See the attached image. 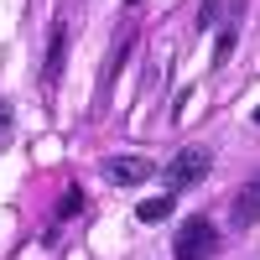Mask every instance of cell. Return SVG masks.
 Returning <instances> with one entry per match:
<instances>
[{
	"instance_id": "obj_5",
	"label": "cell",
	"mask_w": 260,
	"mask_h": 260,
	"mask_svg": "<svg viewBox=\"0 0 260 260\" xmlns=\"http://www.w3.org/2000/svg\"><path fill=\"white\" fill-rule=\"evenodd\" d=\"M62 62H68V26H52V42H47V68H42V83H57V73H62Z\"/></svg>"
},
{
	"instance_id": "obj_6",
	"label": "cell",
	"mask_w": 260,
	"mask_h": 260,
	"mask_svg": "<svg viewBox=\"0 0 260 260\" xmlns=\"http://www.w3.org/2000/svg\"><path fill=\"white\" fill-rule=\"evenodd\" d=\"M136 219H141V224H161V219H172V192H167V198H146V203L136 208Z\"/></svg>"
},
{
	"instance_id": "obj_7",
	"label": "cell",
	"mask_w": 260,
	"mask_h": 260,
	"mask_svg": "<svg viewBox=\"0 0 260 260\" xmlns=\"http://www.w3.org/2000/svg\"><path fill=\"white\" fill-rule=\"evenodd\" d=\"M234 42H240L234 26H224V31H219V47H213V62H229V57H234Z\"/></svg>"
},
{
	"instance_id": "obj_3",
	"label": "cell",
	"mask_w": 260,
	"mask_h": 260,
	"mask_svg": "<svg viewBox=\"0 0 260 260\" xmlns=\"http://www.w3.org/2000/svg\"><path fill=\"white\" fill-rule=\"evenodd\" d=\"M260 219V177H250L240 192H234V203H229V224L234 229H250Z\"/></svg>"
},
{
	"instance_id": "obj_4",
	"label": "cell",
	"mask_w": 260,
	"mask_h": 260,
	"mask_svg": "<svg viewBox=\"0 0 260 260\" xmlns=\"http://www.w3.org/2000/svg\"><path fill=\"white\" fill-rule=\"evenodd\" d=\"M104 167H110V177H115V182H125V187H136V182H146L151 172H156L146 156H110Z\"/></svg>"
},
{
	"instance_id": "obj_11",
	"label": "cell",
	"mask_w": 260,
	"mask_h": 260,
	"mask_svg": "<svg viewBox=\"0 0 260 260\" xmlns=\"http://www.w3.org/2000/svg\"><path fill=\"white\" fill-rule=\"evenodd\" d=\"M255 120H260V110H255Z\"/></svg>"
},
{
	"instance_id": "obj_2",
	"label": "cell",
	"mask_w": 260,
	"mask_h": 260,
	"mask_svg": "<svg viewBox=\"0 0 260 260\" xmlns=\"http://www.w3.org/2000/svg\"><path fill=\"white\" fill-rule=\"evenodd\" d=\"M172 250H177L172 260H208L213 250H219V229H213V219H208V213L187 219V224L177 229V245H172Z\"/></svg>"
},
{
	"instance_id": "obj_1",
	"label": "cell",
	"mask_w": 260,
	"mask_h": 260,
	"mask_svg": "<svg viewBox=\"0 0 260 260\" xmlns=\"http://www.w3.org/2000/svg\"><path fill=\"white\" fill-rule=\"evenodd\" d=\"M208 167H213V156H208V146H182L177 156L167 161V172H161V182H167V192H182V187H198V182L208 177Z\"/></svg>"
},
{
	"instance_id": "obj_9",
	"label": "cell",
	"mask_w": 260,
	"mask_h": 260,
	"mask_svg": "<svg viewBox=\"0 0 260 260\" xmlns=\"http://www.w3.org/2000/svg\"><path fill=\"white\" fill-rule=\"evenodd\" d=\"M6 136H11V110L0 104V141H6Z\"/></svg>"
},
{
	"instance_id": "obj_8",
	"label": "cell",
	"mask_w": 260,
	"mask_h": 260,
	"mask_svg": "<svg viewBox=\"0 0 260 260\" xmlns=\"http://www.w3.org/2000/svg\"><path fill=\"white\" fill-rule=\"evenodd\" d=\"M219 16H224V0H203V6H198V26L208 31L213 21H219Z\"/></svg>"
},
{
	"instance_id": "obj_10",
	"label": "cell",
	"mask_w": 260,
	"mask_h": 260,
	"mask_svg": "<svg viewBox=\"0 0 260 260\" xmlns=\"http://www.w3.org/2000/svg\"><path fill=\"white\" fill-rule=\"evenodd\" d=\"M125 6H136V0H125Z\"/></svg>"
}]
</instances>
